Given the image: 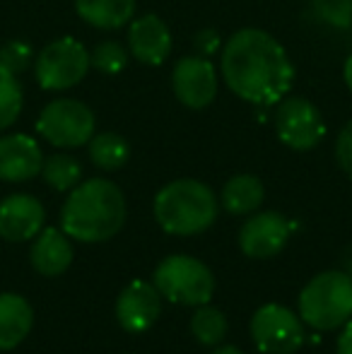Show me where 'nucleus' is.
Listing matches in <instances>:
<instances>
[{
    "mask_svg": "<svg viewBox=\"0 0 352 354\" xmlns=\"http://www.w3.org/2000/svg\"><path fill=\"white\" fill-rule=\"evenodd\" d=\"M220 75L239 99L254 106H272L290 94L295 66L272 34L246 27L222 46Z\"/></svg>",
    "mask_w": 352,
    "mask_h": 354,
    "instance_id": "nucleus-1",
    "label": "nucleus"
},
{
    "mask_svg": "<svg viewBox=\"0 0 352 354\" xmlns=\"http://www.w3.org/2000/svg\"><path fill=\"white\" fill-rule=\"evenodd\" d=\"M126 222V198L109 178L77 183L61 210V229L80 243L113 239Z\"/></svg>",
    "mask_w": 352,
    "mask_h": 354,
    "instance_id": "nucleus-2",
    "label": "nucleus"
},
{
    "mask_svg": "<svg viewBox=\"0 0 352 354\" xmlns=\"http://www.w3.org/2000/svg\"><path fill=\"white\" fill-rule=\"evenodd\" d=\"M217 217V201L210 186L196 178H176L155 196V219L167 234L196 236L210 229Z\"/></svg>",
    "mask_w": 352,
    "mask_h": 354,
    "instance_id": "nucleus-3",
    "label": "nucleus"
},
{
    "mask_svg": "<svg viewBox=\"0 0 352 354\" xmlns=\"http://www.w3.org/2000/svg\"><path fill=\"white\" fill-rule=\"evenodd\" d=\"M299 318L321 333L345 326L352 318V277L326 270L306 282L299 294Z\"/></svg>",
    "mask_w": 352,
    "mask_h": 354,
    "instance_id": "nucleus-4",
    "label": "nucleus"
},
{
    "mask_svg": "<svg viewBox=\"0 0 352 354\" xmlns=\"http://www.w3.org/2000/svg\"><path fill=\"white\" fill-rule=\"evenodd\" d=\"M155 287L167 301L178 306H203L215 294V275L193 256H169L157 266Z\"/></svg>",
    "mask_w": 352,
    "mask_h": 354,
    "instance_id": "nucleus-5",
    "label": "nucleus"
},
{
    "mask_svg": "<svg viewBox=\"0 0 352 354\" xmlns=\"http://www.w3.org/2000/svg\"><path fill=\"white\" fill-rule=\"evenodd\" d=\"M37 133L53 147L75 149L94 138L97 118L80 99H53L39 113Z\"/></svg>",
    "mask_w": 352,
    "mask_h": 354,
    "instance_id": "nucleus-6",
    "label": "nucleus"
},
{
    "mask_svg": "<svg viewBox=\"0 0 352 354\" xmlns=\"http://www.w3.org/2000/svg\"><path fill=\"white\" fill-rule=\"evenodd\" d=\"M89 51L77 39L61 37L48 41L34 58L37 82L46 92H63L80 84L89 73Z\"/></svg>",
    "mask_w": 352,
    "mask_h": 354,
    "instance_id": "nucleus-7",
    "label": "nucleus"
},
{
    "mask_svg": "<svg viewBox=\"0 0 352 354\" xmlns=\"http://www.w3.org/2000/svg\"><path fill=\"white\" fill-rule=\"evenodd\" d=\"M272 126L285 147L306 152L326 138V121L321 111L304 97H285L277 102Z\"/></svg>",
    "mask_w": 352,
    "mask_h": 354,
    "instance_id": "nucleus-8",
    "label": "nucleus"
},
{
    "mask_svg": "<svg viewBox=\"0 0 352 354\" xmlns=\"http://www.w3.org/2000/svg\"><path fill=\"white\" fill-rule=\"evenodd\" d=\"M251 337L263 354H295L304 345V326L292 308L266 304L251 318Z\"/></svg>",
    "mask_w": 352,
    "mask_h": 354,
    "instance_id": "nucleus-9",
    "label": "nucleus"
},
{
    "mask_svg": "<svg viewBox=\"0 0 352 354\" xmlns=\"http://www.w3.org/2000/svg\"><path fill=\"white\" fill-rule=\"evenodd\" d=\"M172 87L183 106L201 111L210 106L217 97V71L210 58L183 56L172 73Z\"/></svg>",
    "mask_w": 352,
    "mask_h": 354,
    "instance_id": "nucleus-10",
    "label": "nucleus"
},
{
    "mask_svg": "<svg viewBox=\"0 0 352 354\" xmlns=\"http://www.w3.org/2000/svg\"><path fill=\"white\" fill-rule=\"evenodd\" d=\"M290 232V222L280 212H259L241 227L239 248L249 258H272L285 248Z\"/></svg>",
    "mask_w": 352,
    "mask_h": 354,
    "instance_id": "nucleus-11",
    "label": "nucleus"
},
{
    "mask_svg": "<svg viewBox=\"0 0 352 354\" xmlns=\"http://www.w3.org/2000/svg\"><path fill=\"white\" fill-rule=\"evenodd\" d=\"M44 205L29 193H12L0 201V239L10 243L32 241L44 229Z\"/></svg>",
    "mask_w": 352,
    "mask_h": 354,
    "instance_id": "nucleus-12",
    "label": "nucleus"
},
{
    "mask_svg": "<svg viewBox=\"0 0 352 354\" xmlns=\"http://www.w3.org/2000/svg\"><path fill=\"white\" fill-rule=\"evenodd\" d=\"M162 313V294L155 284L136 280L131 282L116 299V318L123 330L145 333L155 326Z\"/></svg>",
    "mask_w": 352,
    "mask_h": 354,
    "instance_id": "nucleus-13",
    "label": "nucleus"
},
{
    "mask_svg": "<svg viewBox=\"0 0 352 354\" xmlns=\"http://www.w3.org/2000/svg\"><path fill=\"white\" fill-rule=\"evenodd\" d=\"M172 32L157 15H140L131 19L128 27V51L145 66H162L172 56Z\"/></svg>",
    "mask_w": 352,
    "mask_h": 354,
    "instance_id": "nucleus-14",
    "label": "nucleus"
},
{
    "mask_svg": "<svg viewBox=\"0 0 352 354\" xmlns=\"http://www.w3.org/2000/svg\"><path fill=\"white\" fill-rule=\"evenodd\" d=\"M44 152L34 138L24 133L0 138V181L22 183L41 174Z\"/></svg>",
    "mask_w": 352,
    "mask_h": 354,
    "instance_id": "nucleus-15",
    "label": "nucleus"
},
{
    "mask_svg": "<svg viewBox=\"0 0 352 354\" xmlns=\"http://www.w3.org/2000/svg\"><path fill=\"white\" fill-rule=\"evenodd\" d=\"M75 251H73L71 236L63 229L46 227L34 236L29 261L32 268L44 277H58L71 268Z\"/></svg>",
    "mask_w": 352,
    "mask_h": 354,
    "instance_id": "nucleus-16",
    "label": "nucleus"
},
{
    "mask_svg": "<svg viewBox=\"0 0 352 354\" xmlns=\"http://www.w3.org/2000/svg\"><path fill=\"white\" fill-rule=\"evenodd\" d=\"M34 311L19 294L0 292V352L15 350L29 335Z\"/></svg>",
    "mask_w": 352,
    "mask_h": 354,
    "instance_id": "nucleus-17",
    "label": "nucleus"
},
{
    "mask_svg": "<svg viewBox=\"0 0 352 354\" xmlns=\"http://www.w3.org/2000/svg\"><path fill=\"white\" fill-rule=\"evenodd\" d=\"M75 12L89 27L113 32L136 17V0H75Z\"/></svg>",
    "mask_w": 352,
    "mask_h": 354,
    "instance_id": "nucleus-18",
    "label": "nucleus"
},
{
    "mask_svg": "<svg viewBox=\"0 0 352 354\" xmlns=\"http://www.w3.org/2000/svg\"><path fill=\"white\" fill-rule=\"evenodd\" d=\"M266 198L263 183L259 176H251V174H239V176H232L230 181L222 188V207L230 214H251L261 207Z\"/></svg>",
    "mask_w": 352,
    "mask_h": 354,
    "instance_id": "nucleus-19",
    "label": "nucleus"
},
{
    "mask_svg": "<svg viewBox=\"0 0 352 354\" xmlns=\"http://www.w3.org/2000/svg\"><path fill=\"white\" fill-rule=\"evenodd\" d=\"M89 145V159L102 171H118L131 159V145L118 133H94Z\"/></svg>",
    "mask_w": 352,
    "mask_h": 354,
    "instance_id": "nucleus-20",
    "label": "nucleus"
},
{
    "mask_svg": "<svg viewBox=\"0 0 352 354\" xmlns=\"http://www.w3.org/2000/svg\"><path fill=\"white\" fill-rule=\"evenodd\" d=\"M41 176L53 191H73L82 178V164L73 154H51L44 159Z\"/></svg>",
    "mask_w": 352,
    "mask_h": 354,
    "instance_id": "nucleus-21",
    "label": "nucleus"
},
{
    "mask_svg": "<svg viewBox=\"0 0 352 354\" xmlns=\"http://www.w3.org/2000/svg\"><path fill=\"white\" fill-rule=\"evenodd\" d=\"M191 333L196 335V340L201 342V345H207V347L220 345L227 335L225 313L207 306V304L196 306V313H193V318H191Z\"/></svg>",
    "mask_w": 352,
    "mask_h": 354,
    "instance_id": "nucleus-22",
    "label": "nucleus"
},
{
    "mask_svg": "<svg viewBox=\"0 0 352 354\" xmlns=\"http://www.w3.org/2000/svg\"><path fill=\"white\" fill-rule=\"evenodd\" d=\"M22 104L24 92L17 75L8 73L0 66V133L17 121L19 113H22Z\"/></svg>",
    "mask_w": 352,
    "mask_h": 354,
    "instance_id": "nucleus-23",
    "label": "nucleus"
},
{
    "mask_svg": "<svg viewBox=\"0 0 352 354\" xmlns=\"http://www.w3.org/2000/svg\"><path fill=\"white\" fill-rule=\"evenodd\" d=\"M89 63H92L94 71H99L104 75H118L128 66V51H126V46H121L118 41L106 39V41H99L97 46L92 48Z\"/></svg>",
    "mask_w": 352,
    "mask_h": 354,
    "instance_id": "nucleus-24",
    "label": "nucleus"
},
{
    "mask_svg": "<svg viewBox=\"0 0 352 354\" xmlns=\"http://www.w3.org/2000/svg\"><path fill=\"white\" fill-rule=\"evenodd\" d=\"M34 58H37L34 48L22 39H10L0 46V66L12 75L29 71L34 66Z\"/></svg>",
    "mask_w": 352,
    "mask_h": 354,
    "instance_id": "nucleus-25",
    "label": "nucleus"
},
{
    "mask_svg": "<svg viewBox=\"0 0 352 354\" xmlns=\"http://www.w3.org/2000/svg\"><path fill=\"white\" fill-rule=\"evenodd\" d=\"M311 8L331 27H352V0H311Z\"/></svg>",
    "mask_w": 352,
    "mask_h": 354,
    "instance_id": "nucleus-26",
    "label": "nucleus"
},
{
    "mask_svg": "<svg viewBox=\"0 0 352 354\" xmlns=\"http://www.w3.org/2000/svg\"><path fill=\"white\" fill-rule=\"evenodd\" d=\"M335 159H338V167L343 169V174L352 181V121L343 126V131L338 133V140H335Z\"/></svg>",
    "mask_w": 352,
    "mask_h": 354,
    "instance_id": "nucleus-27",
    "label": "nucleus"
},
{
    "mask_svg": "<svg viewBox=\"0 0 352 354\" xmlns=\"http://www.w3.org/2000/svg\"><path fill=\"white\" fill-rule=\"evenodd\" d=\"M220 46H222V39L215 29H201V32L193 37V48H196V53L203 58L215 56V53L220 51Z\"/></svg>",
    "mask_w": 352,
    "mask_h": 354,
    "instance_id": "nucleus-28",
    "label": "nucleus"
},
{
    "mask_svg": "<svg viewBox=\"0 0 352 354\" xmlns=\"http://www.w3.org/2000/svg\"><path fill=\"white\" fill-rule=\"evenodd\" d=\"M338 354H352V321H348L343 326V333L338 337V347H335Z\"/></svg>",
    "mask_w": 352,
    "mask_h": 354,
    "instance_id": "nucleus-29",
    "label": "nucleus"
},
{
    "mask_svg": "<svg viewBox=\"0 0 352 354\" xmlns=\"http://www.w3.org/2000/svg\"><path fill=\"white\" fill-rule=\"evenodd\" d=\"M343 80L352 92V56H348V61H345V66H343Z\"/></svg>",
    "mask_w": 352,
    "mask_h": 354,
    "instance_id": "nucleus-30",
    "label": "nucleus"
},
{
    "mask_svg": "<svg viewBox=\"0 0 352 354\" xmlns=\"http://www.w3.org/2000/svg\"><path fill=\"white\" fill-rule=\"evenodd\" d=\"M210 354H244V352L237 350V347H230V345H227V347H217V350H215V352H210Z\"/></svg>",
    "mask_w": 352,
    "mask_h": 354,
    "instance_id": "nucleus-31",
    "label": "nucleus"
}]
</instances>
